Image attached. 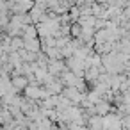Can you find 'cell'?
<instances>
[{"label": "cell", "instance_id": "obj_1", "mask_svg": "<svg viewBox=\"0 0 130 130\" xmlns=\"http://www.w3.org/2000/svg\"><path fill=\"white\" fill-rule=\"evenodd\" d=\"M29 77L27 75H13V80H11V84H13V87H14V91H23L27 86H29Z\"/></svg>", "mask_w": 130, "mask_h": 130}, {"label": "cell", "instance_id": "obj_2", "mask_svg": "<svg viewBox=\"0 0 130 130\" xmlns=\"http://www.w3.org/2000/svg\"><path fill=\"white\" fill-rule=\"evenodd\" d=\"M80 32H82V25L78 22L70 23V38H80Z\"/></svg>", "mask_w": 130, "mask_h": 130}]
</instances>
